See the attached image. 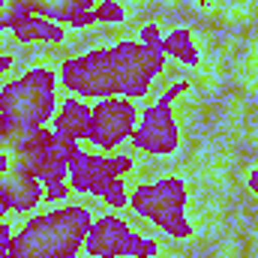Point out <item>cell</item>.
Instances as JSON below:
<instances>
[{"label":"cell","mask_w":258,"mask_h":258,"mask_svg":"<svg viewBox=\"0 0 258 258\" xmlns=\"http://www.w3.org/2000/svg\"><path fill=\"white\" fill-rule=\"evenodd\" d=\"M57 75L48 66H30L15 81L0 87V117L24 126H45L54 120Z\"/></svg>","instance_id":"3"},{"label":"cell","mask_w":258,"mask_h":258,"mask_svg":"<svg viewBox=\"0 0 258 258\" xmlns=\"http://www.w3.org/2000/svg\"><path fill=\"white\" fill-rule=\"evenodd\" d=\"M9 246H12V228L0 222V258H9Z\"/></svg>","instance_id":"16"},{"label":"cell","mask_w":258,"mask_h":258,"mask_svg":"<svg viewBox=\"0 0 258 258\" xmlns=\"http://www.w3.org/2000/svg\"><path fill=\"white\" fill-rule=\"evenodd\" d=\"M42 198H45V201H54V204H57V201H66V198H69V186H66V183L42 186Z\"/></svg>","instance_id":"15"},{"label":"cell","mask_w":258,"mask_h":258,"mask_svg":"<svg viewBox=\"0 0 258 258\" xmlns=\"http://www.w3.org/2000/svg\"><path fill=\"white\" fill-rule=\"evenodd\" d=\"M12 36L18 42H63L66 30H63V24H57V21L27 15L24 21H18L12 27Z\"/></svg>","instance_id":"11"},{"label":"cell","mask_w":258,"mask_h":258,"mask_svg":"<svg viewBox=\"0 0 258 258\" xmlns=\"http://www.w3.org/2000/svg\"><path fill=\"white\" fill-rule=\"evenodd\" d=\"M165 54L147 51L141 42H117L108 48H93L87 54L66 57L60 63V81L69 93L81 99H144L153 78L162 72Z\"/></svg>","instance_id":"1"},{"label":"cell","mask_w":258,"mask_h":258,"mask_svg":"<svg viewBox=\"0 0 258 258\" xmlns=\"http://www.w3.org/2000/svg\"><path fill=\"white\" fill-rule=\"evenodd\" d=\"M84 252L90 258H153L159 252V243L153 237L135 234L126 219L105 213L93 219L84 240Z\"/></svg>","instance_id":"7"},{"label":"cell","mask_w":258,"mask_h":258,"mask_svg":"<svg viewBox=\"0 0 258 258\" xmlns=\"http://www.w3.org/2000/svg\"><path fill=\"white\" fill-rule=\"evenodd\" d=\"M135 120H138V108L132 99H123V96L99 99L90 108L87 141L96 144L99 150H114L135 132Z\"/></svg>","instance_id":"8"},{"label":"cell","mask_w":258,"mask_h":258,"mask_svg":"<svg viewBox=\"0 0 258 258\" xmlns=\"http://www.w3.org/2000/svg\"><path fill=\"white\" fill-rule=\"evenodd\" d=\"M246 180H249V189L258 195V168H252V171H249V177H246Z\"/></svg>","instance_id":"17"},{"label":"cell","mask_w":258,"mask_h":258,"mask_svg":"<svg viewBox=\"0 0 258 258\" xmlns=\"http://www.w3.org/2000/svg\"><path fill=\"white\" fill-rule=\"evenodd\" d=\"M129 207L141 219L159 225L174 240L192 237V225L186 219V183L180 177H162L156 183H141L129 198Z\"/></svg>","instance_id":"5"},{"label":"cell","mask_w":258,"mask_h":258,"mask_svg":"<svg viewBox=\"0 0 258 258\" xmlns=\"http://www.w3.org/2000/svg\"><path fill=\"white\" fill-rule=\"evenodd\" d=\"M93 15H96V21H105V24H123L126 21V6L117 3V0H99L93 6Z\"/></svg>","instance_id":"13"},{"label":"cell","mask_w":258,"mask_h":258,"mask_svg":"<svg viewBox=\"0 0 258 258\" xmlns=\"http://www.w3.org/2000/svg\"><path fill=\"white\" fill-rule=\"evenodd\" d=\"M141 45L153 54H165V39L159 36V27L156 24H144L141 27Z\"/></svg>","instance_id":"14"},{"label":"cell","mask_w":258,"mask_h":258,"mask_svg":"<svg viewBox=\"0 0 258 258\" xmlns=\"http://www.w3.org/2000/svg\"><path fill=\"white\" fill-rule=\"evenodd\" d=\"M6 213H9V204H6V198H3V195H0V219H3V216H6Z\"/></svg>","instance_id":"19"},{"label":"cell","mask_w":258,"mask_h":258,"mask_svg":"<svg viewBox=\"0 0 258 258\" xmlns=\"http://www.w3.org/2000/svg\"><path fill=\"white\" fill-rule=\"evenodd\" d=\"M165 54L177 57L180 63H186V66H198V48H195L192 33H189L186 27H174V30L168 33V39H165Z\"/></svg>","instance_id":"12"},{"label":"cell","mask_w":258,"mask_h":258,"mask_svg":"<svg viewBox=\"0 0 258 258\" xmlns=\"http://www.w3.org/2000/svg\"><path fill=\"white\" fill-rule=\"evenodd\" d=\"M87 129H90V105L81 96L66 99L54 114V132L66 141H81L87 138Z\"/></svg>","instance_id":"10"},{"label":"cell","mask_w":258,"mask_h":258,"mask_svg":"<svg viewBox=\"0 0 258 258\" xmlns=\"http://www.w3.org/2000/svg\"><path fill=\"white\" fill-rule=\"evenodd\" d=\"M132 156H93L81 147L69 159V183L75 192L96 195L108 207H126L129 192L123 183V174L132 171Z\"/></svg>","instance_id":"4"},{"label":"cell","mask_w":258,"mask_h":258,"mask_svg":"<svg viewBox=\"0 0 258 258\" xmlns=\"http://www.w3.org/2000/svg\"><path fill=\"white\" fill-rule=\"evenodd\" d=\"M93 216L81 204L54 207L21 225L12 237L9 258H75L84 249Z\"/></svg>","instance_id":"2"},{"label":"cell","mask_w":258,"mask_h":258,"mask_svg":"<svg viewBox=\"0 0 258 258\" xmlns=\"http://www.w3.org/2000/svg\"><path fill=\"white\" fill-rule=\"evenodd\" d=\"M93 0H33V12L48 18V21H57L66 27H90L96 24V15H93Z\"/></svg>","instance_id":"9"},{"label":"cell","mask_w":258,"mask_h":258,"mask_svg":"<svg viewBox=\"0 0 258 258\" xmlns=\"http://www.w3.org/2000/svg\"><path fill=\"white\" fill-rule=\"evenodd\" d=\"M186 90H189V81L180 78V81H174L153 105H147V108L141 111L138 126L129 135V141H132L135 150L150 153V156H165V153H171V150L177 147L180 132H177L174 114H171V102H174L177 96H183Z\"/></svg>","instance_id":"6"},{"label":"cell","mask_w":258,"mask_h":258,"mask_svg":"<svg viewBox=\"0 0 258 258\" xmlns=\"http://www.w3.org/2000/svg\"><path fill=\"white\" fill-rule=\"evenodd\" d=\"M12 60H15L12 54H0V75H3V72H6V69L12 66Z\"/></svg>","instance_id":"18"}]
</instances>
